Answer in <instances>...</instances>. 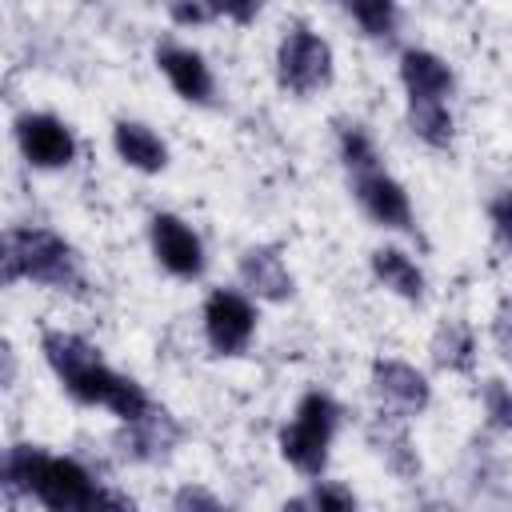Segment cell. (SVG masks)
I'll return each instance as SVG.
<instances>
[{"label":"cell","instance_id":"cell-21","mask_svg":"<svg viewBox=\"0 0 512 512\" xmlns=\"http://www.w3.org/2000/svg\"><path fill=\"white\" fill-rule=\"evenodd\" d=\"M336 152H340V164L348 168V176L380 164V148H376L372 132L364 124H356V120H340L336 124Z\"/></svg>","mask_w":512,"mask_h":512},{"label":"cell","instance_id":"cell-27","mask_svg":"<svg viewBox=\"0 0 512 512\" xmlns=\"http://www.w3.org/2000/svg\"><path fill=\"white\" fill-rule=\"evenodd\" d=\"M212 16H224L232 24H252L260 16V4L264 0H204Z\"/></svg>","mask_w":512,"mask_h":512},{"label":"cell","instance_id":"cell-11","mask_svg":"<svg viewBox=\"0 0 512 512\" xmlns=\"http://www.w3.org/2000/svg\"><path fill=\"white\" fill-rule=\"evenodd\" d=\"M180 440H184L180 420H176L168 408H160V404H152V408H148L144 416H136V420H124V424H120V436H116L120 456H128V460H136V464L168 460Z\"/></svg>","mask_w":512,"mask_h":512},{"label":"cell","instance_id":"cell-22","mask_svg":"<svg viewBox=\"0 0 512 512\" xmlns=\"http://www.w3.org/2000/svg\"><path fill=\"white\" fill-rule=\"evenodd\" d=\"M360 500L352 496V488L336 484V480H308V492L296 496V500H284V508H312V512H348L356 508Z\"/></svg>","mask_w":512,"mask_h":512},{"label":"cell","instance_id":"cell-19","mask_svg":"<svg viewBox=\"0 0 512 512\" xmlns=\"http://www.w3.org/2000/svg\"><path fill=\"white\" fill-rule=\"evenodd\" d=\"M408 132L428 144V148H452V136H456V120H452V108L448 100H408Z\"/></svg>","mask_w":512,"mask_h":512},{"label":"cell","instance_id":"cell-3","mask_svg":"<svg viewBox=\"0 0 512 512\" xmlns=\"http://www.w3.org/2000/svg\"><path fill=\"white\" fill-rule=\"evenodd\" d=\"M0 280L4 284H40L48 292H84V260L56 228L12 224L0 240Z\"/></svg>","mask_w":512,"mask_h":512},{"label":"cell","instance_id":"cell-17","mask_svg":"<svg viewBox=\"0 0 512 512\" xmlns=\"http://www.w3.org/2000/svg\"><path fill=\"white\" fill-rule=\"evenodd\" d=\"M368 440H372V448L380 452L384 468L396 472L400 480H412V476L420 472V456H416L412 436H408V416H396V412H384V408H380L376 424L368 428Z\"/></svg>","mask_w":512,"mask_h":512},{"label":"cell","instance_id":"cell-23","mask_svg":"<svg viewBox=\"0 0 512 512\" xmlns=\"http://www.w3.org/2000/svg\"><path fill=\"white\" fill-rule=\"evenodd\" d=\"M480 412L492 432H512V384H504L500 376H488L480 384Z\"/></svg>","mask_w":512,"mask_h":512},{"label":"cell","instance_id":"cell-16","mask_svg":"<svg viewBox=\"0 0 512 512\" xmlns=\"http://www.w3.org/2000/svg\"><path fill=\"white\" fill-rule=\"evenodd\" d=\"M368 268L376 276L380 288H388L392 296L408 300V304H420L424 292H428V280H424V268L396 244H384V248H372L368 256Z\"/></svg>","mask_w":512,"mask_h":512},{"label":"cell","instance_id":"cell-24","mask_svg":"<svg viewBox=\"0 0 512 512\" xmlns=\"http://www.w3.org/2000/svg\"><path fill=\"white\" fill-rule=\"evenodd\" d=\"M488 220H492L500 244L512 252V188H500V192L488 200Z\"/></svg>","mask_w":512,"mask_h":512},{"label":"cell","instance_id":"cell-25","mask_svg":"<svg viewBox=\"0 0 512 512\" xmlns=\"http://www.w3.org/2000/svg\"><path fill=\"white\" fill-rule=\"evenodd\" d=\"M492 344L504 364H512V296H504L492 312Z\"/></svg>","mask_w":512,"mask_h":512},{"label":"cell","instance_id":"cell-12","mask_svg":"<svg viewBox=\"0 0 512 512\" xmlns=\"http://www.w3.org/2000/svg\"><path fill=\"white\" fill-rule=\"evenodd\" d=\"M152 56H156L160 76L168 80V88H172L180 100L200 104V108L216 100V76H212V64H208L196 48L176 44V40H164V44H156Z\"/></svg>","mask_w":512,"mask_h":512},{"label":"cell","instance_id":"cell-6","mask_svg":"<svg viewBox=\"0 0 512 512\" xmlns=\"http://www.w3.org/2000/svg\"><path fill=\"white\" fill-rule=\"evenodd\" d=\"M256 324H260L256 296H248L240 288H212L204 296L200 328H204L212 356H244L256 336Z\"/></svg>","mask_w":512,"mask_h":512},{"label":"cell","instance_id":"cell-7","mask_svg":"<svg viewBox=\"0 0 512 512\" xmlns=\"http://www.w3.org/2000/svg\"><path fill=\"white\" fill-rule=\"evenodd\" d=\"M12 136L20 156L40 172H60L76 164V152H80L76 132L52 112H20L12 124Z\"/></svg>","mask_w":512,"mask_h":512},{"label":"cell","instance_id":"cell-1","mask_svg":"<svg viewBox=\"0 0 512 512\" xmlns=\"http://www.w3.org/2000/svg\"><path fill=\"white\" fill-rule=\"evenodd\" d=\"M4 492L28 496L48 512H92V508H132L128 496L104 488L76 456L48 452L40 444H12L4 452Z\"/></svg>","mask_w":512,"mask_h":512},{"label":"cell","instance_id":"cell-28","mask_svg":"<svg viewBox=\"0 0 512 512\" xmlns=\"http://www.w3.org/2000/svg\"><path fill=\"white\" fill-rule=\"evenodd\" d=\"M168 16L176 24H204L212 12H208L204 0H168Z\"/></svg>","mask_w":512,"mask_h":512},{"label":"cell","instance_id":"cell-8","mask_svg":"<svg viewBox=\"0 0 512 512\" xmlns=\"http://www.w3.org/2000/svg\"><path fill=\"white\" fill-rule=\"evenodd\" d=\"M148 248L156 256V264L176 280H200L208 268V252H204L200 232L176 212H152Z\"/></svg>","mask_w":512,"mask_h":512},{"label":"cell","instance_id":"cell-5","mask_svg":"<svg viewBox=\"0 0 512 512\" xmlns=\"http://www.w3.org/2000/svg\"><path fill=\"white\" fill-rule=\"evenodd\" d=\"M332 76H336L332 44L320 32H312L308 24L284 28V36L276 44V84L288 96H316L332 84Z\"/></svg>","mask_w":512,"mask_h":512},{"label":"cell","instance_id":"cell-2","mask_svg":"<svg viewBox=\"0 0 512 512\" xmlns=\"http://www.w3.org/2000/svg\"><path fill=\"white\" fill-rule=\"evenodd\" d=\"M40 352H44V364L52 368V376L60 380V388L76 400V404H88V408H108L120 424L124 420H136L144 416L156 400L144 392L140 380L116 372L100 348L92 340H84L80 332H64V328H48L40 336Z\"/></svg>","mask_w":512,"mask_h":512},{"label":"cell","instance_id":"cell-20","mask_svg":"<svg viewBox=\"0 0 512 512\" xmlns=\"http://www.w3.org/2000/svg\"><path fill=\"white\" fill-rule=\"evenodd\" d=\"M340 8L356 20V28L368 40H392L400 28V8L396 0H340Z\"/></svg>","mask_w":512,"mask_h":512},{"label":"cell","instance_id":"cell-18","mask_svg":"<svg viewBox=\"0 0 512 512\" xmlns=\"http://www.w3.org/2000/svg\"><path fill=\"white\" fill-rule=\"evenodd\" d=\"M428 356L440 372L464 376L476 368V332L464 320H444L428 340Z\"/></svg>","mask_w":512,"mask_h":512},{"label":"cell","instance_id":"cell-10","mask_svg":"<svg viewBox=\"0 0 512 512\" xmlns=\"http://www.w3.org/2000/svg\"><path fill=\"white\" fill-rule=\"evenodd\" d=\"M368 388L372 396L380 400L384 412H396V416H408L416 420L420 412H428L432 404V384L428 376L408 364V360H396V356H376L372 368H368Z\"/></svg>","mask_w":512,"mask_h":512},{"label":"cell","instance_id":"cell-9","mask_svg":"<svg viewBox=\"0 0 512 512\" xmlns=\"http://www.w3.org/2000/svg\"><path fill=\"white\" fill-rule=\"evenodd\" d=\"M348 188L356 196V204L364 208V216L388 232H416V212H412V200H408V188L384 168H364V172H352L348 176Z\"/></svg>","mask_w":512,"mask_h":512},{"label":"cell","instance_id":"cell-15","mask_svg":"<svg viewBox=\"0 0 512 512\" xmlns=\"http://www.w3.org/2000/svg\"><path fill=\"white\" fill-rule=\"evenodd\" d=\"M112 148H116L120 164H128L140 176H160L168 168V144L144 120H128V116L116 120L112 124Z\"/></svg>","mask_w":512,"mask_h":512},{"label":"cell","instance_id":"cell-4","mask_svg":"<svg viewBox=\"0 0 512 512\" xmlns=\"http://www.w3.org/2000/svg\"><path fill=\"white\" fill-rule=\"evenodd\" d=\"M340 420H344V408L332 392H324V388L304 392L292 420L276 432V448H280L284 464L292 472H300L304 480H320L328 472Z\"/></svg>","mask_w":512,"mask_h":512},{"label":"cell","instance_id":"cell-14","mask_svg":"<svg viewBox=\"0 0 512 512\" xmlns=\"http://www.w3.org/2000/svg\"><path fill=\"white\" fill-rule=\"evenodd\" d=\"M400 84L408 100H448L456 88V72L432 48H404L400 52Z\"/></svg>","mask_w":512,"mask_h":512},{"label":"cell","instance_id":"cell-13","mask_svg":"<svg viewBox=\"0 0 512 512\" xmlns=\"http://www.w3.org/2000/svg\"><path fill=\"white\" fill-rule=\"evenodd\" d=\"M236 272H240L244 292L256 296V300L284 304L296 292V280H292V272H288V264H284L276 244H248L240 252V260H236Z\"/></svg>","mask_w":512,"mask_h":512},{"label":"cell","instance_id":"cell-26","mask_svg":"<svg viewBox=\"0 0 512 512\" xmlns=\"http://www.w3.org/2000/svg\"><path fill=\"white\" fill-rule=\"evenodd\" d=\"M172 508H176V512H220L224 504H220V496H212V492H204V488L184 484V488H176Z\"/></svg>","mask_w":512,"mask_h":512}]
</instances>
